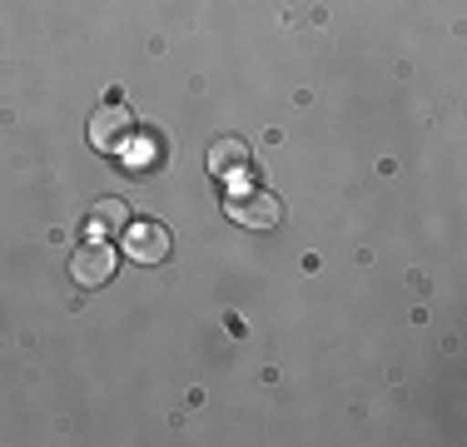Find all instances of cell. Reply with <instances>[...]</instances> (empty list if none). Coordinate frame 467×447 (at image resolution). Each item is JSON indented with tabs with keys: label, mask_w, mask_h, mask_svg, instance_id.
I'll list each match as a JSON object with an SVG mask.
<instances>
[{
	"label": "cell",
	"mask_w": 467,
	"mask_h": 447,
	"mask_svg": "<svg viewBox=\"0 0 467 447\" xmlns=\"http://www.w3.org/2000/svg\"><path fill=\"white\" fill-rule=\"evenodd\" d=\"M130 140H135V115H130L125 99H109L90 115V144L99 154H125Z\"/></svg>",
	"instance_id": "cell-1"
},
{
	"label": "cell",
	"mask_w": 467,
	"mask_h": 447,
	"mask_svg": "<svg viewBox=\"0 0 467 447\" xmlns=\"http://www.w3.org/2000/svg\"><path fill=\"white\" fill-rule=\"evenodd\" d=\"M224 214L239 224V229H279L284 219V204L279 194H269V189H234V194L224 199Z\"/></svg>",
	"instance_id": "cell-2"
},
{
	"label": "cell",
	"mask_w": 467,
	"mask_h": 447,
	"mask_svg": "<svg viewBox=\"0 0 467 447\" xmlns=\"http://www.w3.org/2000/svg\"><path fill=\"white\" fill-rule=\"evenodd\" d=\"M115 264H119L115 244L90 239V244H80V249H75V259H70V278H75L80 288H99V284H109V278H115Z\"/></svg>",
	"instance_id": "cell-3"
},
{
	"label": "cell",
	"mask_w": 467,
	"mask_h": 447,
	"mask_svg": "<svg viewBox=\"0 0 467 447\" xmlns=\"http://www.w3.org/2000/svg\"><path fill=\"white\" fill-rule=\"evenodd\" d=\"M125 254L135 264H164L170 259V229H164V224H130L125 229Z\"/></svg>",
	"instance_id": "cell-4"
},
{
	"label": "cell",
	"mask_w": 467,
	"mask_h": 447,
	"mask_svg": "<svg viewBox=\"0 0 467 447\" xmlns=\"http://www.w3.org/2000/svg\"><path fill=\"white\" fill-rule=\"evenodd\" d=\"M244 164H249V144H244L239 134H219V140L209 144V170H214L219 179L239 174Z\"/></svg>",
	"instance_id": "cell-5"
},
{
	"label": "cell",
	"mask_w": 467,
	"mask_h": 447,
	"mask_svg": "<svg viewBox=\"0 0 467 447\" xmlns=\"http://www.w3.org/2000/svg\"><path fill=\"white\" fill-rule=\"evenodd\" d=\"M119 229H130V204L125 199H99V204L90 209V234H119Z\"/></svg>",
	"instance_id": "cell-6"
},
{
	"label": "cell",
	"mask_w": 467,
	"mask_h": 447,
	"mask_svg": "<svg viewBox=\"0 0 467 447\" xmlns=\"http://www.w3.org/2000/svg\"><path fill=\"white\" fill-rule=\"evenodd\" d=\"M150 154H154V140H140L135 150H130L125 164H130V170H150Z\"/></svg>",
	"instance_id": "cell-7"
}]
</instances>
